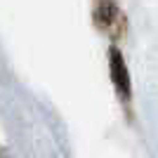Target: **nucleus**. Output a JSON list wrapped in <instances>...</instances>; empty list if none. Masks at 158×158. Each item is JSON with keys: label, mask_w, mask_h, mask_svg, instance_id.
I'll list each match as a JSON object with an SVG mask.
<instances>
[{"label": "nucleus", "mask_w": 158, "mask_h": 158, "mask_svg": "<svg viewBox=\"0 0 158 158\" xmlns=\"http://www.w3.org/2000/svg\"><path fill=\"white\" fill-rule=\"evenodd\" d=\"M111 76H113V83L118 87V92L123 94V97H127V94H130V78H127L125 61H123L118 50H111Z\"/></svg>", "instance_id": "1"}]
</instances>
